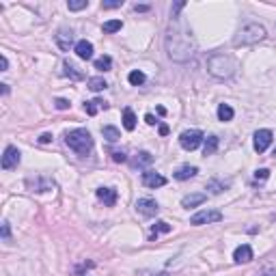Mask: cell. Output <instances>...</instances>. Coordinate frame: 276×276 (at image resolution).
<instances>
[{"instance_id": "6da1fadb", "label": "cell", "mask_w": 276, "mask_h": 276, "mask_svg": "<svg viewBox=\"0 0 276 276\" xmlns=\"http://www.w3.org/2000/svg\"><path fill=\"white\" fill-rule=\"evenodd\" d=\"M166 50L173 61H188L194 54V41L192 35L185 28V24L179 18H173L166 35Z\"/></svg>"}, {"instance_id": "7a4b0ae2", "label": "cell", "mask_w": 276, "mask_h": 276, "mask_svg": "<svg viewBox=\"0 0 276 276\" xmlns=\"http://www.w3.org/2000/svg\"><path fill=\"white\" fill-rule=\"evenodd\" d=\"M65 143H67L69 149H74L78 155H89L93 151V138L87 129L78 128V129H72V132L65 134Z\"/></svg>"}, {"instance_id": "3957f363", "label": "cell", "mask_w": 276, "mask_h": 276, "mask_svg": "<svg viewBox=\"0 0 276 276\" xmlns=\"http://www.w3.org/2000/svg\"><path fill=\"white\" fill-rule=\"evenodd\" d=\"M207 69H209L212 76L224 80V78H231L235 74L238 63H235L231 56H227V54H214V56L207 61Z\"/></svg>"}, {"instance_id": "277c9868", "label": "cell", "mask_w": 276, "mask_h": 276, "mask_svg": "<svg viewBox=\"0 0 276 276\" xmlns=\"http://www.w3.org/2000/svg\"><path fill=\"white\" fill-rule=\"evenodd\" d=\"M265 39V28L261 24H246V26L235 35L233 46H255V43Z\"/></svg>"}, {"instance_id": "5b68a950", "label": "cell", "mask_w": 276, "mask_h": 276, "mask_svg": "<svg viewBox=\"0 0 276 276\" xmlns=\"http://www.w3.org/2000/svg\"><path fill=\"white\" fill-rule=\"evenodd\" d=\"M201 140H203V132L201 129H188V132H184L179 136V145H182L185 151H194L201 145Z\"/></svg>"}, {"instance_id": "8992f818", "label": "cell", "mask_w": 276, "mask_h": 276, "mask_svg": "<svg viewBox=\"0 0 276 276\" xmlns=\"http://www.w3.org/2000/svg\"><path fill=\"white\" fill-rule=\"evenodd\" d=\"M222 220V214L218 209H201L199 214H194L190 218V224H209V222H220Z\"/></svg>"}, {"instance_id": "52a82bcc", "label": "cell", "mask_w": 276, "mask_h": 276, "mask_svg": "<svg viewBox=\"0 0 276 276\" xmlns=\"http://www.w3.org/2000/svg\"><path fill=\"white\" fill-rule=\"evenodd\" d=\"M19 164V151L13 145H9L7 149H4V155H2V168L4 170H11V168H18Z\"/></svg>"}, {"instance_id": "ba28073f", "label": "cell", "mask_w": 276, "mask_h": 276, "mask_svg": "<svg viewBox=\"0 0 276 276\" xmlns=\"http://www.w3.org/2000/svg\"><path fill=\"white\" fill-rule=\"evenodd\" d=\"M270 145H272V132H270V129H259V132H255V151L263 153Z\"/></svg>"}, {"instance_id": "9c48e42d", "label": "cell", "mask_w": 276, "mask_h": 276, "mask_svg": "<svg viewBox=\"0 0 276 276\" xmlns=\"http://www.w3.org/2000/svg\"><path fill=\"white\" fill-rule=\"evenodd\" d=\"M143 184L147 188H162L166 184V177L160 173H153V170H147V173H143Z\"/></svg>"}, {"instance_id": "30bf717a", "label": "cell", "mask_w": 276, "mask_h": 276, "mask_svg": "<svg viewBox=\"0 0 276 276\" xmlns=\"http://www.w3.org/2000/svg\"><path fill=\"white\" fill-rule=\"evenodd\" d=\"M136 209L143 216H155L160 212V207H158V203H155L153 199H140L138 203H136Z\"/></svg>"}, {"instance_id": "8fae6325", "label": "cell", "mask_w": 276, "mask_h": 276, "mask_svg": "<svg viewBox=\"0 0 276 276\" xmlns=\"http://www.w3.org/2000/svg\"><path fill=\"white\" fill-rule=\"evenodd\" d=\"M233 259H235V263H248V261H253V248L248 244L238 246L233 253Z\"/></svg>"}, {"instance_id": "7c38bea8", "label": "cell", "mask_w": 276, "mask_h": 276, "mask_svg": "<svg viewBox=\"0 0 276 276\" xmlns=\"http://www.w3.org/2000/svg\"><path fill=\"white\" fill-rule=\"evenodd\" d=\"M76 54H78V58H82V61H89V58H93V43L87 41V39L78 41V43H76Z\"/></svg>"}, {"instance_id": "4fadbf2b", "label": "cell", "mask_w": 276, "mask_h": 276, "mask_svg": "<svg viewBox=\"0 0 276 276\" xmlns=\"http://www.w3.org/2000/svg\"><path fill=\"white\" fill-rule=\"evenodd\" d=\"M97 199L104 201V205L112 207V205L117 203V190H112V188H99L97 190Z\"/></svg>"}, {"instance_id": "5bb4252c", "label": "cell", "mask_w": 276, "mask_h": 276, "mask_svg": "<svg viewBox=\"0 0 276 276\" xmlns=\"http://www.w3.org/2000/svg\"><path fill=\"white\" fill-rule=\"evenodd\" d=\"M56 43H58V48L61 50H69L72 48V43H74V33L67 31V28H61L58 35H56Z\"/></svg>"}, {"instance_id": "9a60e30c", "label": "cell", "mask_w": 276, "mask_h": 276, "mask_svg": "<svg viewBox=\"0 0 276 276\" xmlns=\"http://www.w3.org/2000/svg\"><path fill=\"white\" fill-rule=\"evenodd\" d=\"M197 173H199V168H197V166H190V164H185V166L177 168V173H175V179H179V182H185V179L194 177Z\"/></svg>"}, {"instance_id": "2e32d148", "label": "cell", "mask_w": 276, "mask_h": 276, "mask_svg": "<svg viewBox=\"0 0 276 276\" xmlns=\"http://www.w3.org/2000/svg\"><path fill=\"white\" fill-rule=\"evenodd\" d=\"M108 104L104 102V99H91V102H87V106H84V110H87V114H97L99 110H106Z\"/></svg>"}, {"instance_id": "e0dca14e", "label": "cell", "mask_w": 276, "mask_h": 276, "mask_svg": "<svg viewBox=\"0 0 276 276\" xmlns=\"http://www.w3.org/2000/svg\"><path fill=\"white\" fill-rule=\"evenodd\" d=\"M63 67H65V76H69L72 80H76V82H78V80H82V78H84V74L80 72V69H78L72 61H65V63H63Z\"/></svg>"}, {"instance_id": "ac0fdd59", "label": "cell", "mask_w": 276, "mask_h": 276, "mask_svg": "<svg viewBox=\"0 0 276 276\" xmlns=\"http://www.w3.org/2000/svg\"><path fill=\"white\" fill-rule=\"evenodd\" d=\"M205 201H207V197H205V194H190V197H184L182 205L190 209V207H197V205H203Z\"/></svg>"}, {"instance_id": "d6986e66", "label": "cell", "mask_w": 276, "mask_h": 276, "mask_svg": "<svg viewBox=\"0 0 276 276\" xmlns=\"http://www.w3.org/2000/svg\"><path fill=\"white\" fill-rule=\"evenodd\" d=\"M153 162V155L151 153H147V151H140L136 158H134V162H132V166L134 168H140V166H147V164H151Z\"/></svg>"}, {"instance_id": "ffe728a7", "label": "cell", "mask_w": 276, "mask_h": 276, "mask_svg": "<svg viewBox=\"0 0 276 276\" xmlns=\"http://www.w3.org/2000/svg\"><path fill=\"white\" fill-rule=\"evenodd\" d=\"M102 134H104V138H106L108 143H117V140L121 138V132H119L117 128H112V125H106V128L102 129Z\"/></svg>"}, {"instance_id": "44dd1931", "label": "cell", "mask_w": 276, "mask_h": 276, "mask_svg": "<svg viewBox=\"0 0 276 276\" xmlns=\"http://www.w3.org/2000/svg\"><path fill=\"white\" fill-rule=\"evenodd\" d=\"M216 149H218V138L216 136H207L203 145V155H214Z\"/></svg>"}, {"instance_id": "7402d4cb", "label": "cell", "mask_w": 276, "mask_h": 276, "mask_svg": "<svg viewBox=\"0 0 276 276\" xmlns=\"http://www.w3.org/2000/svg\"><path fill=\"white\" fill-rule=\"evenodd\" d=\"M123 125H125V129H129V132L136 128V117H134L132 108H125L123 110Z\"/></svg>"}, {"instance_id": "603a6c76", "label": "cell", "mask_w": 276, "mask_h": 276, "mask_svg": "<svg viewBox=\"0 0 276 276\" xmlns=\"http://www.w3.org/2000/svg\"><path fill=\"white\" fill-rule=\"evenodd\" d=\"M218 119L220 121H231L233 119V108L229 104H220L218 106Z\"/></svg>"}, {"instance_id": "cb8c5ba5", "label": "cell", "mask_w": 276, "mask_h": 276, "mask_svg": "<svg viewBox=\"0 0 276 276\" xmlns=\"http://www.w3.org/2000/svg\"><path fill=\"white\" fill-rule=\"evenodd\" d=\"M110 67H112V58L110 56H99L95 61V69H99V72H108Z\"/></svg>"}, {"instance_id": "d4e9b609", "label": "cell", "mask_w": 276, "mask_h": 276, "mask_svg": "<svg viewBox=\"0 0 276 276\" xmlns=\"http://www.w3.org/2000/svg\"><path fill=\"white\" fill-rule=\"evenodd\" d=\"M106 87H108V84H106V80H104V78H91V80H89V89H91V91H95V93H97V91H104Z\"/></svg>"}, {"instance_id": "484cf974", "label": "cell", "mask_w": 276, "mask_h": 276, "mask_svg": "<svg viewBox=\"0 0 276 276\" xmlns=\"http://www.w3.org/2000/svg\"><path fill=\"white\" fill-rule=\"evenodd\" d=\"M121 26H123V22L121 19H110V22L104 24V33H117V31H121Z\"/></svg>"}, {"instance_id": "4316f807", "label": "cell", "mask_w": 276, "mask_h": 276, "mask_svg": "<svg viewBox=\"0 0 276 276\" xmlns=\"http://www.w3.org/2000/svg\"><path fill=\"white\" fill-rule=\"evenodd\" d=\"M128 80H129V84H134V87H138V84H143V82H145V74H143V72H138V69H136V72H132V74H129Z\"/></svg>"}, {"instance_id": "83f0119b", "label": "cell", "mask_w": 276, "mask_h": 276, "mask_svg": "<svg viewBox=\"0 0 276 276\" xmlns=\"http://www.w3.org/2000/svg\"><path fill=\"white\" fill-rule=\"evenodd\" d=\"M67 7H69V11H80V9H87L89 2H87V0H72Z\"/></svg>"}, {"instance_id": "f1b7e54d", "label": "cell", "mask_w": 276, "mask_h": 276, "mask_svg": "<svg viewBox=\"0 0 276 276\" xmlns=\"http://www.w3.org/2000/svg\"><path fill=\"white\" fill-rule=\"evenodd\" d=\"M170 231V224L164 222V220H160V222L153 224V233H168Z\"/></svg>"}, {"instance_id": "f546056e", "label": "cell", "mask_w": 276, "mask_h": 276, "mask_svg": "<svg viewBox=\"0 0 276 276\" xmlns=\"http://www.w3.org/2000/svg\"><path fill=\"white\" fill-rule=\"evenodd\" d=\"M268 177H270V170L268 168H259L257 173H255V179H257V182H265Z\"/></svg>"}, {"instance_id": "4dcf8cb0", "label": "cell", "mask_w": 276, "mask_h": 276, "mask_svg": "<svg viewBox=\"0 0 276 276\" xmlns=\"http://www.w3.org/2000/svg\"><path fill=\"white\" fill-rule=\"evenodd\" d=\"M112 160L114 162H125L128 158H125V151H112Z\"/></svg>"}, {"instance_id": "1f68e13d", "label": "cell", "mask_w": 276, "mask_h": 276, "mask_svg": "<svg viewBox=\"0 0 276 276\" xmlns=\"http://www.w3.org/2000/svg\"><path fill=\"white\" fill-rule=\"evenodd\" d=\"M123 4V0H117V2H102V9H117V7H121Z\"/></svg>"}, {"instance_id": "d6a6232c", "label": "cell", "mask_w": 276, "mask_h": 276, "mask_svg": "<svg viewBox=\"0 0 276 276\" xmlns=\"http://www.w3.org/2000/svg\"><path fill=\"white\" fill-rule=\"evenodd\" d=\"M54 104H56L58 110H67V108H69V102H67V99H56Z\"/></svg>"}, {"instance_id": "836d02e7", "label": "cell", "mask_w": 276, "mask_h": 276, "mask_svg": "<svg viewBox=\"0 0 276 276\" xmlns=\"http://www.w3.org/2000/svg\"><path fill=\"white\" fill-rule=\"evenodd\" d=\"M7 67H9V61H7V56H0V69H2V72H7Z\"/></svg>"}, {"instance_id": "e575fe53", "label": "cell", "mask_w": 276, "mask_h": 276, "mask_svg": "<svg viewBox=\"0 0 276 276\" xmlns=\"http://www.w3.org/2000/svg\"><path fill=\"white\" fill-rule=\"evenodd\" d=\"M2 238H4V239H9V222H7V220L2 222Z\"/></svg>"}, {"instance_id": "d590c367", "label": "cell", "mask_w": 276, "mask_h": 276, "mask_svg": "<svg viewBox=\"0 0 276 276\" xmlns=\"http://www.w3.org/2000/svg\"><path fill=\"white\" fill-rule=\"evenodd\" d=\"M50 140H52V134H41V138H39V143H43V145H48Z\"/></svg>"}, {"instance_id": "8d00e7d4", "label": "cell", "mask_w": 276, "mask_h": 276, "mask_svg": "<svg viewBox=\"0 0 276 276\" xmlns=\"http://www.w3.org/2000/svg\"><path fill=\"white\" fill-rule=\"evenodd\" d=\"M160 134H162V136H166V134H168V125H160Z\"/></svg>"}, {"instance_id": "74e56055", "label": "cell", "mask_w": 276, "mask_h": 276, "mask_svg": "<svg viewBox=\"0 0 276 276\" xmlns=\"http://www.w3.org/2000/svg\"><path fill=\"white\" fill-rule=\"evenodd\" d=\"M145 121H147L149 125H153V123H155V119H153V114H147V117H145Z\"/></svg>"}, {"instance_id": "f35d334b", "label": "cell", "mask_w": 276, "mask_h": 276, "mask_svg": "<svg viewBox=\"0 0 276 276\" xmlns=\"http://www.w3.org/2000/svg\"><path fill=\"white\" fill-rule=\"evenodd\" d=\"M274 155H276V151H274Z\"/></svg>"}]
</instances>
